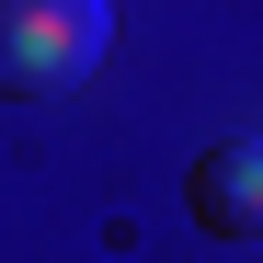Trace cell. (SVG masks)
I'll use <instances>...</instances> for the list:
<instances>
[{
    "mask_svg": "<svg viewBox=\"0 0 263 263\" xmlns=\"http://www.w3.org/2000/svg\"><path fill=\"white\" fill-rule=\"evenodd\" d=\"M103 46H115V0H0V92L12 103L80 92Z\"/></svg>",
    "mask_w": 263,
    "mask_h": 263,
    "instance_id": "cell-1",
    "label": "cell"
},
{
    "mask_svg": "<svg viewBox=\"0 0 263 263\" xmlns=\"http://www.w3.org/2000/svg\"><path fill=\"white\" fill-rule=\"evenodd\" d=\"M183 206H195V229H206V240H263V126H252V138L195 149Z\"/></svg>",
    "mask_w": 263,
    "mask_h": 263,
    "instance_id": "cell-2",
    "label": "cell"
}]
</instances>
